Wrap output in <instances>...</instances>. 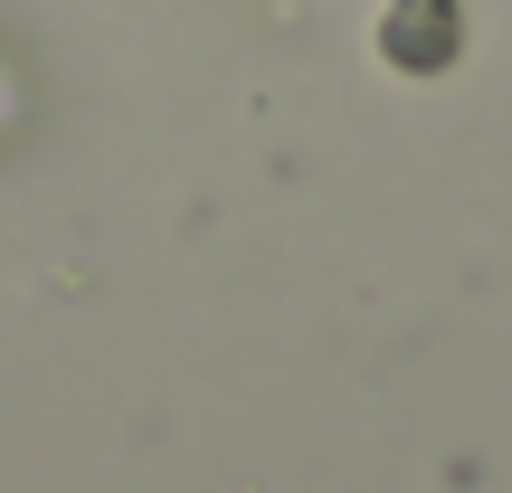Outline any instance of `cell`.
Returning <instances> with one entry per match:
<instances>
[{"label":"cell","mask_w":512,"mask_h":493,"mask_svg":"<svg viewBox=\"0 0 512 493\" xmlns=\"http://www.w3.org/2000/svg\"><path fill=\"white\" fill-rule=\"evenodd\" d=\"M456 48H465L456 0H389V10H380V57H389V67L437 76V67H456Z\"/></svg>","instance_id":"1"}]
</instances>
